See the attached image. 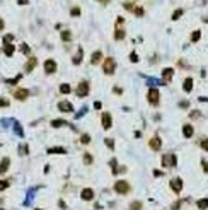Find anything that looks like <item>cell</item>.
Masks as SVG:
<instances>
[{
    "instance_id": "15",
    "label": "cell",
    "mask_w": 208,
    "mask_h": 210,
    "mask_svg": "<svg viewBox=\"0 0 208 210\" xmlns=\"http://www.w3.org/2000/svg\"><path fill=\"white\" fill-rule=\"evenodd\" d=\"M9 168H10V159L9 157H3L0 161V174H5L9 171Z\"/></svg>"
},
{
    "instance_id": "23",
    "label": "cell",
    "mask_w": 208,
    "mask_h": 210,
    "mask_svg": "<svg viewBox=\"0 0 208 210\" xmlns=\"http://www.w3.org/2000/svg\"><path fill=\"white\" fill-rule=\"evenodd\" d=\"M14 50H15V48H14V44H12V43H10V44H3V53H5L7 56H12Z\"/></svg>"
},
{
    "instance_id": "4",
    "label": "cell",
    "mask_w": 208,
    "mask_h": 210,
    "mask_svg": "<svg viewBox=\"0 0 208 210\" xmlns=\"http://www.w3.org/2000/svg\"><path fill=\"white\" fill-rule=\"evenodd\" d=\"M75 92H77V96H79V97H85V96H89V92H90V84H89L87 80H80V82L77 84Z\"/></svg>"
},
{
    "instance_id": "29",
    "label": "cell",
    "mask_w": 208,
    "mask_h": 210,
    "mask_svg": "<svg viewBox=\"0 0 208 210\" xmlns=\"http://www.w3.org/2000/svg\"><path fill=\"white\" fill-rule=\"evenodd\" d=\"M143 209V205H142V202H133V203H130V210H142Z\"/></svg>"
},
{
    "instance_id": "2",
    "label": "cell",
    "mask_w": 208,
    "mask_h": 210,
    "mask_svg": "<svg viewBox=\"0 0 208 210\" xmlns=\"http://www.w3.org/2000/svg\"><path fill=\"white\" fill-rule=\"evenodd\" d=\"M160 164H162L164 168H176V166H178V156L172 154V152H167V154L162 156Z\"/></svg>"
},
{
    "instance_id": "25",
    "label": "cell",
    "mask_w": 208,
    "mask_h": 210,
    "mask_svg": "<svg viewBox=\"0 0 208 210\" xmlns=\"http://www.w3.org/2000/svg\"><path fill=\"white\" fill-rule=\"evenodd\" d=\"M92 162H94V157H92L89 152H85V154H84V164H85V166H90Z\"/></svg>"
},
{
    "instance_id": "28",
    "label": "cell",
    "mask_w": 208,
    "mask_h": 210,
    "mask_svg": "<svg viewBox=\"0 0 208 210\" xmlns=\"http://www.w3.org/2000/svg\"><path fill=\"white\" fill-rule=\"evenodd\" d=\"M9 186H10V181L9 180H0V191H5Z\"/></svg>"
},
{
    "instance_id": "43",
    "label": "cell",
    "mask_w": 208,
    "mask_h": 210,
    "mask_svg": "<svg viewBox=\"0 0 208 210\" xmlns=\"http://www.w3.org/2000/svg\"><path fill=\"white\" fill-rule=\"evenodd\" d=\"M10 103L7 101V99H0V108H3V106H9Z\"/></svg>"
},
{
    "instance_id": "3",
    "label": "cell",
    "mask_w": 208,
    "mask_h": 210,
    "mask_svg": "<svg viewBox=\"0 0 208 210\" xmlns=\"http://www.w3.org/2000/svg\"><path fill=\"white\" fill-rule=\"evenodd\" d=\"M114 70H116V60H114L113 56L104 58V62H102V72H104L106 75H113Z\"/></svg>"
},
{
    "instance_id": "47",
    "label": "cell",
    "mask_w": 208,
    "mask_h": 210,
    "mask_svg": "<svg viewBox=\"0 0 208 210\" xmlns=\"http://www.w3.org/2000/svg\"><path fill=\"white\" fill-rule=\"evenodd\" d=\"M58 207H60V209H67V205H65V202H61V200H60V203H58Z\"/></svg>"
},
{
    "instance_id": "21",
    "label": "cell",
    "mask_w": 208,
    "mask_h": 210,
    "mask_svg": "<svg viewBox=\"0 0 208 210\" xmlns=\"http://www.w3.org/2000/svg\"><path fill=\"white\" fill-rule=\"evenodd\" d=\"M48 154H67V150H65V147H50Z\"/></svg>"
},
{
    "instance_id": "14",
    "label": "cell",
    "mask_w": 208,
    "mask_h": 210,
    "mask_svg": "<svg viewBox=\"0 0 208 210\" xmlns=\"http://www.w3.org/2000/svg\"><path fill=\"white\" fill-rule=\"evenodd\" d=\"M193 133H195L193 125H191V123H186V125L183 127V135H184L186 138H191V137H193Z\"/></svg>"
},
{
    "instance_id": "18",
    "label": "cell",
    "mask_w": 208,
    "mask_h": 210,
    "mask_svg": "<svg viewBox=\"0 0 208 210\" xmlns=\"http://www.w3.org/2000/svg\"><path fill=\"white\" fill-rule=\"evenodd\" d=\"M123 38H125V29L116 26V29H114V39H116V41H121Z\"/></svg>"
},
{
    "instance_id": "27",
    "label": "cell",
    "mask_w": 208,
    "mask_h": 210,
    "mask_svg": "<svg viewBox=\"0 0 208 210\" xmlns=\"http://www.w3.org/2000/svg\"><path fill=\"white\" fill-rule=\"evenodd\" d=\"M63 125H67L65 120H53V121H51V127H53V128H60V127H63Z\"/></svg>"
},
{
    "instance_id": "19",
    "label": "cell",
    "mask_w": 208,
    "mask_h": 210,
    "mask_svg": "<svg viewBox=\"0 0 208 210\" xmlns=\"http://www.w3.org/2000/svg\"><path fill=\"white\" fill-rule=\"evenodd\" d=\"M101 58H102V51H99V50H97V51H94V53H92L90 63H92V65H96V63H99V60H101Z\"/></svg>"
},
{
    "instance_id": "10",
    "label": "cell",
    "mask_w": 208,
    "mask_h": 210,
    "mask_svg": "<svg viewBox=\"0 0 208 210\" xmlns=\"http://www.w3.org/2000/svg\"><path fill=\"white\" fill-rule=\"evenodd\" d=\"M101 125H102V128H104V130H109V128H111V125H113V118H111V115H109V113H102V116H101Z\"/></svg>"
},
{
    "instance_id": "50",
    "label": "cell",
    "mask_w": 208,
    "mask_h": 210,
    "mask_svg": "<svg viewBox=\"0 0 208 210\" xmlns=\"http://www.w3.org/2000/svg\"><path fill=\"white\" fill-rule=\"evenodd\" d=\"M36 210H43V209H36Z\"/></svg>"
},
{
    "instance_id": "38",
    "label": "cell",
    "mask_w": 208,
    "mask_h": 210,
    "mask_svg": "<svg viewBox=\"0 0 208 210\" xmlns=\"http://www.w3.org/2000/svg\"><path fill=\"white\" fill-rule=\"evenodd\" d=\"M70 15H73V17L80 15V9H79V7H73V9H72V14H70Z\"/></svg>"
},
{
    "instance_id": "33",
    "label": "cell",
    "mask_w": 208,
    "mask_h": 210,
    "mask_svg": "<svg viewBox=\"0 0 208 210\" xmlns=\"http://www.w3.org/2000/svg\"><path fill=\"white\" fill-rule=\"evenodd\" d=\"M12 39H14V34H5L3 36V44H10Z\"/></svg>"
},
{
    "instance_id": "46",
    "label": "cell",
    "mask_w": 208,
    "mask_h": 210,
    "mask_svg": "<svg viewBox=\"0 0 208 210\" xmlns=\"http://www.w3.org/2000/svg\"><path fill=\"white\" fill-rule=\"evenodd\" d=\"M94 108H96V109H101V108H102V104L97 101V103H94Z\"/></svg>"
},
{
    "instance_id": "13",
    "label": "cell",
    "mask_w": 208,
    "mask_h": 210,
    "mask_svg": "<svg viewBox=\"0 0 208 210\" xmlns=\"http://www.w3.org/2000/svg\"><path fill=\"white\" fill-rule=\"evenodd\" d=\"M14 96H15V99H17V101H26V99H27V96H29V91H27V89H17Z\"/></svg>"
},
{
    "instance_id": "42",
    "label": "cell",
    "mask_w": 208,
    "mask_h": 210,
    "mask_svg": "<svg viewBox=\"0 0 208 210\" xmlns=\"http://www.w3.org/2000/svg\"><path fill=\"white\" fill-rule=\"evenodd\" d=\"M154 176H155V178H160V176H164V173L159 171V169H155V171H154Z\"/></svg>"
},
{
    "instance_id": "24",
    "label": "cell",
    "mask_w": 208,
    "mask_h": 210,
    "mask_svg": "<svg viewBox=\"0 0 208 210\" xmlns=\"http://www.w3.org/2000/svg\"><path fill=\"white\" fill-rule=\"evenodd\" d=\"M72 62H73L75 65H79V63L82 62V46H79V53H77V55L72 58Z\"/></svg>"
},
{
    "instance_id": "16",
    "label": "cell",
    "mask_w": 208,
    "mask_h": 210,
    "mask_svg": "<svg viewBox=\"0 0 208 210\" xmlns=\"http://www.w3.org/2000/svg\"><path fill=\"white\" fill-rule=\"evenodd\" d=\"M172 75H174V68H171V67H166L164 70H162V79L167 82V80H171L172 79Z\"/></svg>"
},
{
    "instance_id": "40",
    "label": "cell",
    "mask_w": 208,
    "mask_h": 210,
    "mask_svg": "<svg viewBox=\"0 0 208 210\" xmlns=\"http://www.w3.org/2000/svg\"><path fill=\"white\" fill-rule=\"evenodd\" d=\"M130 60H131L133 63H137V62H138V56H137V53H130Z\"/></svg>"
},
{
    "instance_id": "39",
    "label": "cell",
    "mask_w": 208,
    "mask_h": 210,
    "mask_svg": "<svg viewBox=\"0 0 208 210\" xmlns=\"http://www.w3.org/2000/svg\"><path fill=\"white\" fill-rule=\"evenodd\" d=\"M19 154L27 156V145H20V147H19Z\"/></svg>"
},
{
    "instance_id": "17",
    "label": "cell",
    "mask_w": 208,
    "mask_h": 210,
    "mask_svg": "<svg viewBox=\"0 0 208 210\" xmlns=\"http://www.w3.org/2000/svg\"><path fill=\"white\" fill-rule=\"evenodd\" d=\"M191 89H193V79L188 77V79L183 80V91L184 92H191Z\"/></svg>"
},
{
    "instance_id": "32",
    "label": "cell",
    "mask_w": 208,
    "mask_h": 210,
    "mask_svg": "<svg viewBox=\"0 0 208 210\" xmlns=\"http://www.w3.org/2000/svg\"><path fill=\"white\" fill-rule=\"evenodd\" d=\"M60 92H61V94H68V92H70V85H68V84H61V85H60Z\"/></svg>"
},
{
    "instance_id": "41",
    "label": "cell",
    "mask_w": 208,
    "mask_h": 210,
    "mask_svg": "<svg viewBox=\"0 0 208 210\" xmlns=\"http://www.w3.org/2000/svg\"><path fill=\"white\" fill-rule=\"evenodd\" d=\"M20 51H24V53L29 55V46H27V44H20Z\"/></svg>"
},
{
    "instance_id": "1",
    "label": "cell",
    "mask_w": 208,
    "mask_h": 210,
    "mask_svg": "<svg viewBox=\"0 0 208 210\" xmlns=\"http://www.w3.org/2000/svg\"><path fill=\"white\" fill-rule=\"evenodd\" d=\"M113 188H114V191H116L118 195H126V193L131 191V185H130L126 180H118Z\"/></svg>"
},
{
    "instance_id": "34",
    "label": "cell",
    "mask_w": 208,
    "mask_h": 210,
    "mask_svg": "<svg viewBox=\"0 0 208 210\" xmlns=\"http://www.w3.org/2000/svg\"><path fill=\"white\" fill-rule=\"evenodd\" d=\"M104 144L109 147V150H114V140H113V138H106V140H104Z\"/></svg>"
},
{
    "instance_id": "37",
    "label": "cell",
    "mask_w": 208,
    "mask_h": 210,
    "mask_svg": "<svg viewBox=\"0 0 208 210\" xmlns=\"http://www.w3.org/2000/svg\"><path fill=\"white\" fill-rule=\"evenodd\" d=\"M201 168H203V171L208 174V161L207 159H201Z\"/></svg>"
},
{
    "instance_id": "6",
    "label": "cell",
    "mask_w": 208,
    "mask_h": 210,
    "mask_svg": "<svg viewBox=\"0 0 208 210\" xmlns=\"http://www.w3.org/2000/svg\"><path fill=\"white\" fill-rule=\"evenodd\" d=\"M183 186H184V183H183L181 178H172V180L169 181V188H171L172 193H176V195H179V193L183 191Z\"/></svg>"
},
{
    "instance_id": "45",
    "label": "cell",
    "mask_w": 208,
    "mask_h": 210,
    "mask_svg": "<svg viewBox=\"0 0 208 210\" xmlns=\"http://www.w3.org/2000/svg\"><path fill=\"white\" fill-rule=\"evenodd\" d=\"M179 106H181V108H188V106H190V103H188V101H181V103H179Z\"/></svg>"
},
{
    "instance_id": "48",
    "label": "cell",
    "mask_w": 208,
    "mask_h": 210,
    "mask_svg": "<svg viewBox=\"0 0 208 210\" xmlns=\"http://www.w3.org/2000/svg\"><path fill=\"white\" fill-rule=\"evenodd\" d=\"M3 27H5V22H3V19H2V17H0V31H2V29H3Z\"/></svg>"
},
{
    "instance_id": "22",
    "label": "cell",
    "mask_w": 208,
    "mask_h": 210,
    "mask_svg": "<svg viewBox=\"0 0 208 210\" xmlns=\"http://www.w3.org/2000/svg\"><path fill=\"white\" fill-rule=\"evenodd\" d=\"M200 39H201V31H200V29L193 31V32H191V41H193V43H198Z\"/></svg>"
},
{
    "instance_id": "12",
    "label": "cell",
    "mask_w": 208,
    "mask_h": 210,
    "mask_svg": "<svg viewBox=\"0 0 208 210\" xmlns=\"http://www.w3.org/2000/svg\"><path fill=\"white\" fill-rule=\"evenodd\" d=\"M38 65V58L36 56H29V60H27V63L24 65V68H26V72L29 74V72H32L34 70V67Z\"/></svg>"
},
{
    "instance_id": "49",
    "label": "cell",
    "mask_w": 208,
    "mask_h": 210,
    "mask_svg": "<svg viewBox=\"0 0 208 210\" xmlns=\"http://www.w3.org/2000/svg\"><path fill=\"white\" fill-rule=\"evenodd\" d=\"M27 2H29V0H19V3H20V5H22V3H27Z\"/></svg>"
},
{
    "instance_id": "36",
    "label": "cell",
    "mask_w": 208,
    "mask_h": 210,
    "mask_svg": "<svg viewBox=\"0 0 208 210\" xmlns=\"http://www.w3.org/2000/svg\"><path fill=\"white\" fill-rule=\"evenodd\" d=\"M133 12H135V15H138V17H142V15H143V9H142V7H135V9H133Z\"/></svg>"
},
{
    "instance_id": "26",
    "label": "cell",
    "mask_w": 208,
    "mask_h": 210,
    "mask_svg": "<svg viewBox=\"0 0 208 210\" xmlns=\"http://www.w3.org/2000/svg\"><path fill=\"white\" fill-rule=\"evenodd\" d=\"M61 39H63L65 43H70V41H72V32H70V31H63V32H61Z\"/></svg>"
},
{
    "instance_id": "7",
    "label": "cell",
    "mask_w": 208,
    "mask_h": 210,
    "mask_svg": "<svg viewBox=\"0 0 208 210\" xmlns=\"http://www.w3.org/2000/svg\"><path fill=\"white\" fill-rule=\"evenodd\" d=\"M149 147H150V150L159 152V150L162 149V138H160L159 135H154V137L150 138V142H149Z\"/></svg>"
},
{
    "instance_id": "44",
    "label": "cell",
    "mask_w": 208,
    "mask_h": 210,
    "mask_svg": "<svg viewBox=\"0 0 208 210\" xmlns=\"http://www.w3.org/2000/svg\"><path fill=\"white\" fill-rule=\"evenodd\" d=\"M179 207H181V202H176L174 205H171V209L172 210H179Z\"/></svg>"
},
{
    "instance_id": "9",
    "label": "cell",
    "mask_w": 208,
    "mask_h": 210,
    "mask_svg": "<svg viewBox=\"0 0 208 210\" xmlns=\"http://www.w3.org/2000/svg\"><path fill=\"white\" fill-rule=\"evenodd\" d=\"M55 72H56V62L51 60V58H48V60L44 62V74L51 75V74H55Z\"/></svg>"
},
{
    "instance_id": "8",
    "label": "cell",
    "mask_w": 208,
    "mask_h": 210,
    "mask_svg": "<svg viewBox=\"0 0 208 210\" xmlns=\"http://www.w3.org/2000/svg\"><path fill=\"white\" fill-rule=\"evenodd\" d=\"M94 197H96V193H94L92 188H84V190L80 191V198H82L84 202H92Z\"/></svg>"
},
{
    "instance_id": "30",
    "label": "cell",
    "mask_w": 208,
    "mask_h": 210,
    "mask_svg": "<svg viewBox=\"0 0 208 210\" xmlns=\"http://www.w3.org/2000/svg\"><path fill=\"white\" fill-rule=\"evenodd\" d=\"M80 144H84V145L90 144V135H89V133H84V135L80 137Z\"/></svg>"
},
{
    "instance_id": "5",
    "label": "cell",
    "mask_w": 208,
    "mask_h": 210,
    "mask_svg": "<svg viewBox=\"0 0 208 210\" xmlns=\"http://www.w3.org/2000/svg\"><path fill=\"white\" fill-rule=\"evenodd\" d=\"M147 101L152 104V106H159V103H160V92H159V89H149V92H147Z\"/></svg>"
},
{
    "instance_id": "31",
    "label": "cell",
    "mask_w": 208,
    "mask_h": 210,
    "mask_svg": "<svg viewBox=\"0 0 208 210\" xmlns=\"http://www.w3.org/2000/svg\"><path fill=\"white\" fill-rule=\"evenodd\" d=\"M183 14H184V10H183V9H178V10H174V14H172V21L179 19V17H181Z\"/></svg>"
},
{
    "instance_id": "20",
    "label": "cell",
    "mask_w": 208,
    "mask_h": 210,
    "mask_svg": "<svg viewBox=\"0 0 208 210\" xmlns=\"http://www.w3.org/2000/svg\"><path fill=\"white\" fill-rule=\"evenodd\" d=\"M196 207L200 210H208V198H200L196 202Z\"/></svg>"
},
{
    "instance_id": "35",
    "label": "cell",
    "mask_w": 208,
    "mask_h": 210,
    "mask_svg": "<svg viewBox=\"0 0 208 210\" xmlns=\"http://www.w3.org/2000/svg\"><path fill=\"white\" fill-rule=\"evenodd\" d=\"M200 147H201L203 150H207V152H208V138H203V140L200 142Z\"/></svg>"
},
{
    "instance_id": "11",
    "label": "cell",
    "mask_w": 208,
    "mask_h": 210,
    "mask_svg": "<svg viewBox=\"0 0 208 210\" xmlns=\"http://www.w3.org/2000/svg\"><path fill=\"white\" fill-rule=\"evenodd\" d=\"M58 109L63 111V113H72V111H73V106H72V103H68V101H60V103H58Z\"/></svg>"
}]
</instances>
